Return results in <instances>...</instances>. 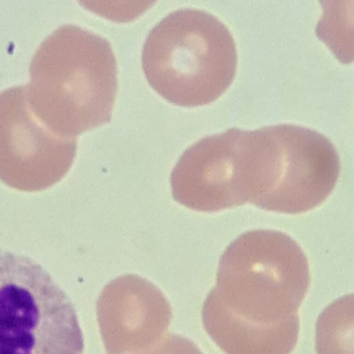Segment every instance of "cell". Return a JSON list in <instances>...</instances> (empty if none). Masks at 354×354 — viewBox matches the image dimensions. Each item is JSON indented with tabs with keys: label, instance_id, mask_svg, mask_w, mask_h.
Instances as JSON below:
<instances>
[{
	"label": "cell",
	"instance_id": "obj_1",
	"mask_svg": "<svg viewBox=\"0 0 354 354\" xmlns=\"http://www.w3.org/2000/svg\"><path fill=\"white\" fill-rule=\"evenodd\" d=\"M308 259L287 234L248 231L222 254L202 307L203 326L229 345L257 351L298 339Z\"/></svg>",
	"mask_w": 354,
	"mask_h": 354
},
{
	"label": "cell",
	"instance_id": "obj_2",
	"mask_svg": "<svg viewBox=\"0 0 354 354\" xmlns=\"http://www.w3.org/2000/svg\"><path fill=\"white\" fill-rule=\"evenodd\" d=\"M25 84L36 118L58 136L75 138L109 122L118 92L111 44L98 34L64 24L35 50Z\"/></svg>",
	"mask_w": 354,
	"mask_h": 354
},
{
	"label": "cell",
	"instance_id": "obj_3",
	"mask_svg": "<svg viewBox=\"0 0 354 354\" xmlns=\"http://www.w3.org/2000/svg\"><path fill=\"white\" fill-rule=\"evenodd\" d=\"M142 64L149 84L162 97L179 106H201L217 100L232 83L236 44L212 13L180 8L149 31Z\"/></svg>",
	"mask_w": 354,
	"mask_h": 354
},
{
	"label": "cell",
	"instance_id": "obj_4",
	"mask_svg": "<svg viewBox=\"0 0 354 354\" xmlns=\"http://www.w3.org/2000/svg\"><path fill=\"white\" fill-rule=\"evenodd\" d=\"M75 307L47 270L0 249V354H83Z\"/></svg>",
	"mask_w": 354,
	"mask_h": 354
},
{
	"label": "cell",
	"instance_id": "obj_5",
	"mask_svg": "<svg viewBox=\"0 0 354 354\" xmlns=\"http://www.w3.org/2000/svg\"><path fill=\"white\" fill-rule=\"evenodd\" d=\"M173 198L198 212L257 205L267 183V158L260 131L230 128L188 147L170 177Z\"/></svg>",
	"mask_w": 354,
	"mask_h": 354
},
{
	"label": "cell",
	"instance_id": "obj_6",
	"mask_svg": "<svg viewBox=\"0 0 354 354\" xmlns=\"http://www.w3.org/2000/svg\"><path fill=\"white\" fill-rule=\"evenodd\" d=\"M96 313L106 354H131L153 346L173 317L161 290L133 274L118 277L104 286Z\"/></svg>",
	"mask_w": 354,
	"mask_h": 354
},
{
	"label": "cell",
	"instance_id": "obj_7",
	"mask_svg": "<svg viewBox=\"0 0 354 354\" xmlns=\"http://www.w3.org/2000/svg\"><path fill=\"white\" fill-rule=\"evenodd\" d=\"M76 138L57 136L32 113L24 85L0 92V167H44L60 180L75 156Z\"/></svg>",
	"mask_w": 354,
	"mask_h": 354
},
{
	"label": "cell",
	"instance_id": "obj_8",
	"mask_svg": "<svg viewBox=\"0 0 354 354\" xmlns=\"http://www.w3.org/2000/svg\"><path fill=\"white\" fill-rule=\"evenodd\" d=\"M353 295L329 304L316 323L317 354H353Z\"/></svg>",
	"mask_w": 354,
	"mask_h": 354
},
{
	"label": "cell",
	"instance_id": "obj_9",
	"mask_svg": "<svg viewBox=\"0 0 354 354\" xmlns=\"http://www.w3.org/2000/svg\"><path fill=\"white\" fill-rule=\"evenodd\" d=\"M138 354H204L192 340L181 335L167 334L153 346Z\"/></svg>",
	"mask_w": 354,
	"mask_h": 354
}]
</instances>
